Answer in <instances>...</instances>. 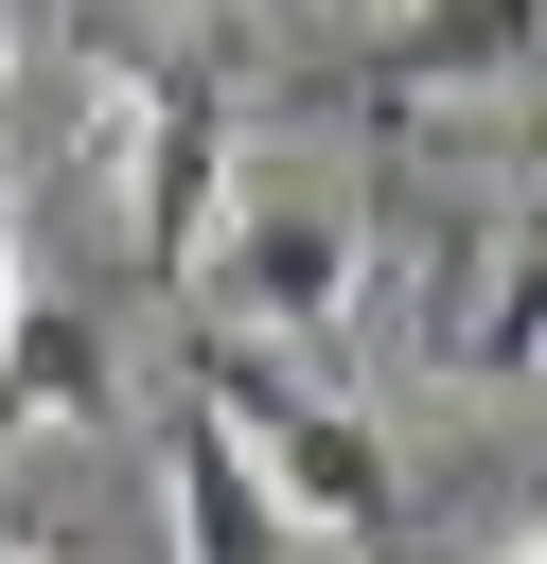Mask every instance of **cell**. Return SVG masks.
Here are the masks:
<instances>
[{
	"label": "cell",
	"mask_w": 547,
	"mask_h": 564,
	"mask_svg": "<svg viewBox=\"0 0 547 564\" xmlns=\"http://www.w3.org/2000/svg\"><path fill=\"white\" fill-rule=\"evenodd\" d=\"M71 106H88V176H124V229L159 282L212 264V229L247 212V123L212 106V70L141 53V35H71Z\"/></svg>",
	"instance_id": "obj_1"
},
{
	"label": "cell",
	"mask_w": 547,
	"mask_h": 564,
	"mask_svg": "<svg viewBox=\"0 0 547 564\" xmlns=\"http://www.w3.org/2000/svg\"><path fill=\"white\" fill-rule=\"evenodd\" d=\"M194 405H212V423L247 441V476H265V494H282L300 529H353V546H371V529L406 511L388 441H371V423H353V405H335V388H318L300 352H265V335H212V388H194Z\"/></svg>",
	"instance_id": "obj_2"
},
{
	"label": "cell",
	"mask_w": 547,
	"mask_h": 564,
	"mask_svg": "<svg viewBox=\"0 0 547 564\" xmlns=\"http://www.w3.org/2000/svg\"><path fill=\"white\" fill-rule=\"evenodd\" d=\"M194 300H212V335L318 352V335H353V300H371V229H353L335 194H247V212L212 229Z\"/></svg>",
	"instance_id": "obj_3"
},
{
	"label": "cell",
	"mask_w": 547,
	"mask_h": 564,
	"mask_svg": "<svg viewBox=\"0 0 547 564\" xmlns=\"http://www.w3.org/2000/svg\"><path fill=\"white\" fill-rule=\"evenodd\" d=\"M441 370L459 388H529L547 370V229H459V264H441Z\"/></svg>",
	"instance_id": "obj_4"
},
{
	"label": "cell",
	"mask_w": 547,
	"mask_h": 564,
	"mask_svg": "<svg viewBox=\"0 0 547 564\" xmlns=\"http://www.w3.org/2000/svg\"><path fill=\"white\" fill-rule=\"evenodd\" d=\"M159 529H176V564H282L300 546V511L247 476V441L194 405V423H159Z\"/></svg>",
	"instance_id": "obj_5"
},
{
	"label": "cell",
	"mask_w": 547,
	"mask_h": 564,
	"mask_svg": "<svg viewBox=\"0 0 547 564\" xmlns=\"http://www.w3.org/2000/svg\"><path fill=\"white\" fill-rule=\"evenodd\" d=\"M71 423H106V335L35 282V300L0 317V458H35V441H71Z\"/></svg>",
	"instance_id": "obj_6"
},
{
	"label": "cell",
	"mask_w": 547,
	"mask_h": 564,
	"mask_svg": "<svg viewBox=\"0 0 547 564\" xmlns=\"http://www.w3.org/2000/svg\"><path fill=\"white\" fill-rule=\"evenodd\" d=\"M35 300V264H18V176H0V317Z\"/></svg>",
	"instance_id": "obj_7"
},
{
	"label": "cell",
	"mask_w": 547,
	"mask_h": 564,
	"mask_svg": "<svg viewBox=\"0 0 547 564\" xmlns=\"http://www.w3.org/2000/svg\"><path fill=\"white\" fill-rule=\"evenodd\" d=\"M476 564H547V529H494V546H476Z\"/></svg>",
	"instance_id": "obj_8"
},
{
	"label": "cell",
	"mask_w": 547,
	"mask_h": 564,
	"mask_svg": "<svg viewBox=\"0 0 547 564\" xmlns=\"http://www.w3.org/2000/svg\"><path fill=\"white\" fill-rule=\"evenodd\" d=\"M0 564H53V546H0Z\"/></svg>",
	"instance_id": "obj_9"
}]
</instances>
